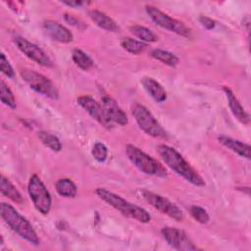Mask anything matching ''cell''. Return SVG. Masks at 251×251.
<instances>
[{
    "label": "cell",
    "instance_id": "obj_1",
    "mask_svg": "<svg viewBox=\"0 0 251 251\" xmlns=\"http://www.w3.org/2000/svg\"><path fill=\"white\" fill-rule=\"evenodd\" d=\"M157 153L172 171L182 176L185 180L195 186L202 187L205 185L203 177L175 148L166 144H160L157 147Z\"/></svg>",
    "mask_w": 251,
    "mask_h": 251
},
{
    "label": "cell",
    "instance_id": "obj_2",
    "mask_svg": "<svg viewBox=\"0 0 251 251\" xmlns=\"http://www.w3.org/2000/svg\"><path fill=\"white\" fill-rule=\"evenodd\" d=\"M0 214L4 222L19 236L31 243L32 245H38L40 243L39 237L37 236V233L35 232L31 224L12 205L2 202L0 206Z\"/></svg>",
    "mask_w": 251,
    "mask_h": 251
},
{
    "label": "cell",
    "instance_id": "obj_3",
    "mask_svg": "<svg viewBox=\"0 0 251 251\" xmlns=\"http://www.w3.org/2000/svg\"><path fill=\"white\" fill-rule=\"evenodd\" d=\"M95 192L101 200H103L108 205L115 208L117 211H119L124 216L130 218L132 220L138 221L140 223L150 222L151 217H150L149 213L144 208L124 199L120 195L113 193V192L107 190L106 188L99 187L96 189Z\"/></svg>",
    "mask_w": 251,
    "mask_h": 251
},
{
    "label": "cell",
    "instance_id": "obj_4",
    "mask_svg": "<svg viewBox=\"0 0 251 251\" xmlns=\"http://www.w3.org/2000/svg\"><path fill=\"white\" fill-rule=\"evenodd\" d=\"M126 154L131 164L146 175L160 177H164L168 175L166 169L160 162L132 144L126 146Z\"/></svg>",
    "mask_w": 251,
    "mask_h": 251
},
{
    "label": "cell",
    "instance_id": "obj_5",
    "mask_svg": "<svg viewBox=\"0 0 251 251\" xmlns=\"http://www.w3.org/2000/svg\"><path fill=\"white\" fill-rule=\"evenodd\" d=\"M131 113L139 127L145 133L155 138L167 137L166 130L145 106L135 103L131 107Z\"/></svg>",
    "mask_w": 251,
    "mask_h": 251
},
{
    "label": "cell",
    "instance_id": "obj_6",
    "mask_svg": "<svg viewBox=\"0 0 251 251\" xmlns=\"http://www.w3.org/2000/svg\"><path fill=\"white\" fill-rule=\"evenodd\" d=\"M27 191L35 209L43 215L48 214L52 204L51 195L38 176L32 175L30 176L27 184Z\"/></svg>",
    "mask_w": 251,
    "mask_h": 251
},
{
    "label": "cell",
    "instance_id": "obj_7",
    "mask_svg": "<svg viewBox=\"0 0 251 251\" xmlns=\"http://www.w3.org/2000/svg\"><path fill=\"white\" fill-rule=\"evenodd\" d=\"M20 74L22 78L29 85V87L37 93L51 99H58V89L48 77L29 69H23Z\"/></svg>",
    "mask_w": 251,
    "mask_h": 251
},
{
    "label": "cell",
    "instance_id": "obj_8",
    "mask_svg": "<svg viewBox=\"0 0 251 251\" xmlns=\"http://www.w3.org/2000/svg\"><path fill=\"white\" fill-rule=\"evenodd\" d=\"M146 13L149 16V18L159 26L168 29L170 31H173L175 33H177L179 35H182L184 37H189L191 34V30L189 27H187L182 22L176 20L166 13L162 12L158 8L147 5L145 7Z\"/></svg>",
    "mask_w": 251,
    "mask_h": 251
},
{
    "label": "cell",
    "instance_id": "obj_9",
    "mask_svg": "<svg viewBox=\"0 0 251 251\" xmlns=\"http://www.w3.org/2000/svg\"><path fill=\"white\" fill-rule=\"evenodd\" d=\"M141 193L144 200L162 214L169 216L176 222H180L183 220L182 211L175 203L171 202L166 197L148 190H142Z\"/></svg>",
    "mask_w": 251,
    "mask_h": 251
},
{
    "label": "cell",
    "instance_id": "obj_10",
    "mask_svg": "<svg viewBox=\"0 0 251 251\" xmlns=\"http://www.w3.org/2000/svg\"><path fill=\"white\" fill-rule=\"evenodd\" d=\"M14 43L21 52H23L27 58L34 61L38 65L46 68H51L53 66L51 59L46 55V53L37 45L31 43L27 39L17 36L14 38Z\"/></svg>",
    "mask_w": 251,
    "mask_h": 251
},
{
    "label": "cell",
    "instance_id": "obj_11",
    "mask_svg": "<svg viewBox=\"0 0 251 251\" xmlns=\"http://www.w3.org/2000/svg\"><path fill=\"white\" fill-rule=\"evenodd\" d=\"M77 104L82 107L95 121H97L102 126L110 129L114 124L108 119L104 108L101 103L97 102L93 97L89 95H82L77 97Z\"/></svg>",
    "mask_w": 251,
    "mask_h": 251
},
{
    "label": "cell",
    "instance_id": "obj_12",
    "mask_svg": "<svg viewBox=\"0 0 251 251\" xmlns=\"http://www.w3.org/2000/svg\"><path fill=\"white\" fill-rule=\"evenodd\" d=\"M161 234L167 243L177 250H195L196 246L188 238L186 233L178 228L164 226L161 229Z\"/></svg>",
    "mask_w": 251,
    "mask_h": 251
},
{
    "label": "cell",
    "instance_id": "obj_13",
    "mask_svg": "<svg viewBox=\"0 0 251 251\" xmlns=\"http://www.w3.org/2000/svg\"><path fill=\"white\" fill-rule=\"evenodd\" d=\"M42 27L47 35L54 41L61 43H69L73 40V33L58 22L47 20L43 22Z\"/></svg>",
    "mask_w": 251,
    "mask_h": 251
},
{
    "label": "cell",
    "instance_id": "obj_14",
    "mask_svg": "<svg viewBox=\"0 0 251 251\" xmlns=\"http://www.w3.org/2000/svg\"><path fill=\"white\" fill-rule=\"evenodd\" d=\"M102 106L106 113V116L113 124L120 126H126L128 123L126 113L121 109L118 103L110 96L105 95L102 97Z\"/></svg>",
    "mask_w": 251,
    "mask_h": 251
},
{
    "label": "cell",
    "instance_id": "obj_15",
    "mask_svg": "<svg viewBox=\"0 0 251 251\" xmlns=\"http://www.w3.org/2000/svg\"><path fill=\"white\" fill-rule=\"evenodd\" d=\"M224 92L226 96L227 99V103L229 106V109L231 111V113L233 114V116L236 118V120H238L241 124L243 125H249L250 123V116L249 114L244 110V108L242 107V105L240 104L239 100L236 98V96L234 95V93L231 91L230 88H228L227 86H224Z\"/></svg>",
    "mask_w": 251,
    "mask_h": 251
},
{
    "label": "cell",
    "instance_id": "obj_16",
    "mask_svg": "<svg viewBox=\"0 0 251 251\" xmlns=\"http://www.w3.org/2000/svg\"><path fill=\"white\" fill-rule=\"evenodd\" d=\"M218 140L220 141V143H222L225 147H226L227 149L231 150L232 152L236 153L237 155H239L240 157L246 158V159H250V145L242 142L240 140L231 138L229 136L226 135H219L218 136Z\"/></svg>",
    "mask_w": 251,
    "mask_h": 251
},
{
    "label": "cell",
    "instance_id": "obj_17",
    "mask_svg": "<svg viewBox=\"0 0 251 251\" xmlns=\"http://www.w3.org/2000/svg\"><path fill=\"white\" fill-rule=\"evenodd\" d=\"M143 88L146 92L156 101V102H164L167 99V92L164 87L154 78L152 77H143L141 80Z\"/></svg>",
    "mask_w": 251,
    "mask_h": 251
},
{
    "label": "cell",
    "instance_id": "obj_18",
    "mask_svg": "<svg viewBox=\"0 0 251 251\" xmlns=\"http://www.w3.org/2000/svg\"><path fill=\"white\" fill-rule=\"evenodd\" d=\"M89 17L92 20V22H94L95 25H97L99 27L108 30V31H113L116 32L119 30V26L116 24V22L110 18L108 15H106L105 13L93 9L89 11Z\"/></svg>",
    "mask_w": 251,
    "mask_h": 251
},
{
    "label": "cell",
    "instance_id": "obj_19",
    "mask_svg": "<svg viewBox=\"0 0 251 251\" xmlns=\"http://www.w3.org/2000/svg\"><path fill=\"white\" fill-rule=\"evenodd\" d=\"M0 190L2 195L5 197H8L12 201L23 204L24 203V197L21 194V192L17 189V187L4 176H1V181H0Z\"/></svg>",
    "mask_w": 251,
    "mask_h": 251
},
{
    "label": "cell",
    "instance_id": "obj_20",
    "mask_svg": "<svg viewBox=\"0 0 251 251\" xmlns=\"http://www.w3.org/2000/svg\"><path fill=\"white\" fill-rule=\"evenodd\" d=\"M55 188H56L58 194H60L63 197H66V198H74L77 192L76 185L70 178L58 179L55 183Z\"/></svg>",
    "mask_w": 251,
    "mask_h": 251
},
{
    "label": "cell",
    "instance_id": "obj_21",
    "mask_svg": "<svg viewBox=\"0 0 251 251\" xmlns=\"http://www.w3.org/2000/svg\"><path fill=\"white\" fill-rule=\"evenodd\" d=\"M130 32L145 42H156L158 40V36L148 27L139 25H133L129 27Z\"/></svg>",
    "mask_w": 251,
    "mask_h": 251
},
{
    "label": "cell",
    "instance_id": "obj_22",
    "mask_svg": "<svg viewBox=\"0 0 251 251\" xmlns=\"http://www.w3.org/2000/svg\"><path fill=\"white\" fill-rule=\"evenodd\" d=\"M150 55L154 59H156V60H158V61H160V62H162L165 65H168L170 67H176L179 62L178 58L175 54H173V53H171L167 50L153 49L151 51Z\"/></svg>",
    "mask_w": 251,
    "mask_h": 251
},
{
    "label": "cell",
    "instance_id": "obj_23",
    "mask_svg": "<svg viewBox=\"0 0 251 251\" xmlns=\"http://www.w3.org/2000/svg\"><path fill=\"white\" fill-rule=\"evenodd\" d=\"M37 136L40 139V141L49 149H51L52 151L55 152H59L62 149V144L61 141L59 140V138L48 132V131H44V130H39L37 132Z\"/></svg>",
    "mask_w": 251,
    "mask_h": 251
},
{
    "label": "cell",
    "instance_id": "obj_24",
    "mask_svg": "<svg viewBox=\"0 0 251 251\" xmlns=\"http://www.w3.org/2000/svg\"><path fill=\"white\" fill-rule=\"evenodd\" d=\"M72 58L74 63L83 71H88L93 66L92 59L80 49H74Z\"/></svg>",
    "mask_w": 251,
    "mask_h": 251
},
{
    "label": "cell",
    "instance_id": "obj_25",
    "mask_svg": "<svg viewBox=\"0 0 251 251\" xmlns=\"http://www.w3.org/2000/svg\"><path fill=\"white\" fill-rule=\"evenodd\" d=\"M121 46L127 52L137 55L142 53L145 50L147 45L142 41H139L130 37H125L121 40Z\"/></svg>",
    "mask_w": 251,
    "mask_h": 251
},
{
    "label": "cell",
    "instance_id": "obj_26",
    "mask_svg": "<svg viewBox=\"0 0 251 251\" xmlns=\"http://www.w3.org/2000/svg\"><path fill=\"white\" fill-rule=\"evenodd\" d=\"M1 101L12 109L17 107L15 96L4 80H1Z\"/></svg>",
    "mask_w": 251,
    "mask_h": 251
},
{
    "label": "cell",
    "instance_id": "obj_27",
    "mask_svg": "<svg viewBox=\"0 0 251 251\" xmlns=\"http://www.w3.org/2000/svg\"><path fill=\"white\" fill-rule=\"evenodd\" d=\"M190 214L193 217V219L195 221H197L198 223H200V224L206 225L210 221V217H209L207 211L204 208L200 207V206H196V205L191 206L190 207Z\"/></svg>",
    "mask_w": 251,
    "mask_h": 251
},
{
    "label": "cell",
    "instance_id": "obj_28",
    "mask_svg": "<svg viewBox=\"0 0 251 251\" xmlns=\"http://www.w3.org/2000/svg\"><path fill=\"white\" fill-rule=\"evenodd\" d=\"M91 153H92V156L93 158L102 163L104 162L106 159H107V155H108V149L107 147L105 146V144L101 143V142H96L91 150Z\"/></svg>",
    "mask_w": 251,
    "mask_h": 251
},
{
    "label": "cell",
    "instance_id": "obj_29",
    "mask_svg": "<svg viewBox=\"0 0 251 251\" xmlns=\"http://www.w3.org/2000/svg\"><path fill=\"white\" fill-rule=\"evenodd\" d=\"M0 70L6 76L10 78H13L15 76V72L13 70V67L11 66L10 62L8 61L4 53H1L0 55Z\"/></svg>",
    "mask_w": 251,
    "mask_h": 251
},
{
    "label": "cell",
    "instance_id": "obj_30",
    "mask_svg": "<svg viewBox=\"0 0 251 251\" xmlns=\"http://www.w3.org/2000/svg\"><path fill=\"white\" fill-rule=\"evenodd\" d=\"M64 18H65V20H66V22H67L68 24L74 25L75 27H76V28H78V29H83V28H85L84 24H83L79 19H77L76 17H75L74 15L65 14Z\"/></svg>",
    "mask_w": 251,
    "mask_h": 251
},
{
    "label": "cell",
    "instance_id": "obj_31",
    "mask_svg": "<svg viewBox=\"0 0 251 251\" xmlns=\"http://www.w3.org/2000/svg\"><path fill=\"white\" fill-rule=\"evenodd\" d=\"M199 22L207 29H213L216 25V22L214 20H212L211 18L206 17V16H200L199 17Z\"/></svg>",
    "mask_w": 251,
    "mask_h": 251
},
{
    "label": "cell",
    "instance_id": "obj_32",
    "mask_svg": "<svg viewBox=\"0 0 251 251\" xmlns=\"http://www.w3.org/2000/svg\"><path fill=\"white\" fill-rule=\"evenodd\" d=\"M62 3L65 4V5H68L70 7H75H75H79V6H81L83 4L82 1H63Z\"/></svg>",
    "mask_w": 251,
    "mask_h": 251
}]
</instances>
